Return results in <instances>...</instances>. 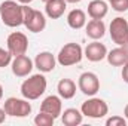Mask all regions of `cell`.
I'll use <instances>...</instances> for the list:
<instances>
[{
  "label": "cell",
  "instance_id": "cell-1",
  "mask_svg": "<svg viewBox=\"0 0 128 126\" xmlns=\"http://www.w3.org/2000/svg\"><path fill=\"white\" fill-rule=\"evenodd\" d=\"M0 18L4 25L8 27H20L24 24V10L22 4L14 0H4L0 4Z\"/></svg>",
  "mask_w": 128,
  "mask_h": 126
},
{
  "label": "cell",
  "instance_id": "cell-2",
  "mask_svg": "<svg viewBox=\"0 0 128 126\" xmlns=\"http://www.w3.org/2000/svg\"><path fill=\"white\" fill-rule=\"evenodd\" d=\"M46 86H48V82H46V77L43 74H33L28 79H26L21 85V95L28 99V101H33V99H37L40 98L42 95L45 94L46 91Z\"/></svg>",
  "mask_w": 128,
  "mask_h": 126
},
{
  "label": "cell",
  "instance_id": "cell-3",
  "mask_svg": "<svg viewBox=\"0 0 128 126\" xmlns=\"http://www.w3.org/2000/svg\"><path fill=\"white\" fill-rule=\"evenodd\" d=\"M84 58V49L78 43H67L60 49L57 55V63L63 67H70L79 64Z\"/></svg>",
  "mask_w": 128,
  "mask_h": 126
},
{
  "label": "cell",
  "instance_id": "cell-4",
  "mask_svg": "<svg viewBox=\"0 0 128 126\" xmlns=\"http://www.w3.org/2000/svg\"><path fill=\"white\" fill-rule=\"evenodd\" d=\"M24 10V24L26 28L32 33H40L46 27V18L40 10H36L33 7H28L27 4H22Z\"/></svg>",
  "mask_w": 128,
  "mask_h": 126
},
{
  "label": "cell",
  "instance_id": "cell-5",
  "mask_svg": "<svg viewBox=\"0 0 128 126\" xmlns=\"http://www.w3.org/2000/svg\"><path fill=\"white\" fill-rule=\"evenodd\" d=\"M3 108H4L6 114L12 116V117H27L32 113V104L26 98L20 99V98L10 96L4 101Z\"/></svg>",
  "mask_w": 128,
  "mask_h": 126
},
{
  "label": "cell",
  "instance_id": "cell-6",
  "mask_svg": "<svg viewBox=\"0 0 128 126\" xmlns=\"http://www.w3.org/2000/svg\"><path fill=\"white\" fill-rule=\"evenodd\" d=\"M80 111H82V114L86 116V117H91V119H101V117H104V116L109 113V105H107V102H104L103 99L91 96V98H88V99L82 104Z\"/></svg>",
  "mask_w": 128,
  "mask_h": 126
},
{
  "label": "cell",
  "instance_id": "cell-7",
  "mask_svg": "<svg viewBox=\"0 0 128 126\" xmlns=\"http://www.w3.org/2000/svg\"><path fill=\"white\" fill-rule=\"evenodd\" d=\"M110 37L113 40V43H116L118 46H125L128 43V22L127 19H124L122 16H116L115 19H112L110 27H109Z\"/></svg>",
  "mask_w": 128,
  "mask_h": 126
},
{
  "label": "cell",
  "instance_id": "cell-8",
  "mask_svg": "<svg viewBox=\"0 0 128 126\" xmlns=\"http://www.w3.org/2000/svg\"><path fill=\"white\" fill-rule=\"evenodd\" d=\"M8 45V51L10 52L12 57H18V55H24L28 49V39L24 33L14 31L8 36L6 40Z\"/></svg>",
  "mask_w": 128,
  "mask_h": 126
},
{
  "label": "cell",
  "instance_id": "cell-9",
  "mask_svg": "<svg viewBox=\"0 0 128 126\" xmlns=\"http://www.w3.org/2000/svg\"><path fill=\"white\" fill-rule=\"evenodd\" d=\"M78 88L84 95L94 96L100 91V79L97 77L96 73H91V71L82 73L78 80Z\"/></svg>",
  "mask_w": 128,
  "mask_h": 126
},
{
  "label": "cell",
  "instance_id": "cell-10",
  "mask_svg": "<svg viewBox=\"0 0 128 126\" xmlns=\"http://www.w3.org/2000/svg\"><path fill=\"white\" fill-rule=\"evenodd\" d=\"M34 63L24 54V55H18V57H14L12 63H10V68H12V73L16 76V77H27L30 73H32Z\"/></svg>",
  "mask_w": 128,
  "mask_h": 126
},
{
  "label": "cell",
  "instance_id": "cell-11",
  "mask_svg": "<svg viewBox=\"0 0 128 126\" xmlns=\"http://www.w3.org/2000/svg\"><path fill=\"white\" fill-rule=\"evenodd\" d=\"M106 55H107V48L103 43H100L98 40H94L92 43H88V46L84 51V57L91 63L103 61L106 58Z\"/></svg>",
  "mask_w": 128,
  "mask_h": 126
},
{
  "label": "cell",
  "instance_id": "cell-12",
  "mask_svg": "<svg viewBox=\"0 0 128 126\" xmlns=\"http://www.w3.org/2000/svg\"><path fill=\"white\" fill-rule=\"evenodd\" d=\"M40 111L51 114L54 119H57L58 116H61V113H63L61 96H55V95L46 96V98L42 101V104H40Z\"/></svg>",
  "mask_w": 128,
  "mask_h": 126
},
{
  "label": "cell",
  "instance_id": "cell-13",
  "mask_svg": "<svg viewBox=\"0 0 128 126\" xmlns=\"http://www.w3.org/2000/svg\"><path fill=\"white\" fill-rule=\"evenodd\" d=\"M55 65H57V58L48 51L39 52L34 58V67L40 73H51L55 68Z\"/></svg>",
  "mask_w": 128,
  "mask_h": 126
},
{
  "label": "cell",
  "instance_id": "cell-14",
  "mask_svg": "<svg viewBox=\"0 0 128 126\" xmlns=\"http://www.w3.org/2000/svg\"><path fill=\"white\" fill-rule=\"evenodd\" d=\"M45 12H46V16L51 18V19H58L61 18L66 12V7H67V1L66 0H51L48 3H45Z\"/></svg>",
  "mask_w": 128,
  "mask_h": 126
},
{
  "label": "cell",
  "instance_id": "cell-15",
  "mask_svg": "<svg viewBox=\"0 0 128 126\" xmlns=\"http://www.w3.org/2000/svg\"><path fill=\"white\" fill-rule=\"evenodd\" d=\"M106 58H107V63L112 67H122L124 64L128 63V51L122 46L115 48L110 52H107Z\"/></svg>",
  "mask_w": 128,
  "mask_h": 126
},
{
  "label": "cell",
  "instance_id": "cell-16",
  "mask_svg": "<svg viewBox=\"0 0 128 126\" xmlns=\"http://www.w3.org/2000/svg\"><path fill=\"white\" fill-rule=\"evenodd\" d=\"M67 24L73 30H80L86 25V13L82 9H73L67 15Z\"/></svg>",
  "mask_w": 128,
  "mask_h": 126
},
{
  "label": "cell",
  "instance_id": "cell-17",
  "mask_svg": "<svg viewBox=\"0 0 128 126\" xmlns=\"http://www.w3.org/2000/svg\"><path fill=\"white\" fill-rule=\"evenodd\" d=\"M109 6L104 0H92L88 3V15L91 19H103L107 15Z\"/></svg>",
  "mask_w": 128,
  "mask_h": 126
},
{
  "label": "cell",
  "instance_id": "cell-18",
  "mask_svg": "<svg viewBox=\"0 0 128 126\" xmlns=\"http://www.w3.org/2000/svg\"><path fill=\"white\" fill-rule=\"evenodd\" d=\"M85 27H86V36L92 40H100L106 34V25L103 19H91Z\"/></svg>",
  "mask_w": 128,
  "mask_h": 126
},
{
  "label": "cell",
  "instance_id": "cell-19",
  "mask_svg": "<svg viewBox=\"0 0 128 126\" xmlns=\"http://www.w3.org/2000/svg\"><path fill=\"white\" fill-rule=\"evenodd\" d=\"M57 91L63 99H72L76 95V83L72 79H61L57 85Z\"/></svg>",
  "mask_w": 128,
  "mask_h": 126
},
{
  "label": "cell",
  "instance_id": "cell-20",
  "mask_svg": "<svg viewBox=\"0 0 128 126\" xmlns=\"http://www.w3.org/2000/svg\"><path fill=\"white\" fill-rule=\"evenodd\" d=\"M84 114L82 111L76 110V108H67L64 110V113H61V120L66 126H78L82 123Z\"/></svg>",
  "mask_w": 128,
  "mask_h": 126
},
{
  "label": "cell",
  "instance_id": "cell-21",
  "mask_svg": "<svg viewBox=\"0 0 128 126\" xmlns=\"http://www.w3.org/2000/svg\"><path fill=\"white\" fill-rule=\"evenodd\" d=\"M54 117L51 116V114H48V113H43V111H40L36 117H34V123L37 126H52L54 125Z\"/></svg>",
  "mask_w": 128,
  "mask_h": 126
},
{
  "label": "cell",
  "instance_id": "cell-22",
  "mask_svg": "<svg viewBox=\"0 0 128 126\" xmlns=\"http://www.w3.org/2000/svg\"><path fill=\"white\" fill-rule=\"evenodd\" d=\"M112 4V9L116 12H127L128 10V0H109Z\"/></svg>",
  "mask_w": 128,
  "mask_h": 126
},
{
  "label": "cell",
  "instance_id": "cell-23",
  "mask_svg": "<svg viewBox=\"0 0 128 126\" xmlns=\"http://www.w3.org/2000/svg\"><path fill=\"white\" fill-rule=\"evenodd\" d=\"M12 63V55H10V52L6 49H3V48H0V68H3V67H8L9 64Z\"/></svg>",
  "mask_w": 128,
  "mask_h": 126
},
{
  "label": "cell",
  "instance_id": "cell-24",
  "mask_svg": "<svg viewBox=\"0 0 128 126\" xmlns=\"http://www.w3.org/2000/svg\"><path fill=\"white\" fill-rule=\"evenodd\" d=\"M127 120L121 116H112L106 120V126H125Z\"/></svg>",
  "mask_w": 128,
  "mask_h": 126
},
{
  "label": "cell",
  "instance_id": "cell-25",
  "mask_svg": "<svg viewBox=\"0 0 128 126\" xmlns=\"http://www.w3.org/2000/svg\"><path fill=\"white\" fill-rule=\"evenodd\" d=\"M122 79L125 83H128V63L122 65Z\"/></svg>",
  "mask_w": 128,
  "mask_h": 126
},
{
  "label": "cell",
  "instance_id": "cell-26",
  "mask_svg": "<svg viewBox=\"0 0 128 126\" xmlns=\"http://www.w3.org/2000/svg\"><path fill=\"white\" fill-rule=\"evenodd\" d=\"M6 116H8V114H6L4 108H0V125H2V123L6 120Z\"/></svg>",
  "mask_w": 128,
  "mask_h": 126
},
{
  "label": "cell",
  "instance_id": "cell-27",
  "mask_svg": "<svg viewBox=\"0 0 128 126\" xmlns=\"http://www.w3.org/2000/svg\"><path fill=\"white\" fill-rule=\"evenodd\" d=\"M18 1H20L21 4H28V3H32L33 0H18Z\"/></svg>",
  "mask_w": 128,
  "mask_h": 126
},
{
  "label": "cell",
  "instance_id": "cell-28",
  "mask_svg": "<svg viewBox=\"0 0 128 126\" xmlns=\"http://www.w3.org/2000/svg\"><path fill=\"white\" fill-rule=\"evenodd\" d=\"M124 114H125V117H127V120H128V104L125 105V108H124Z\"/></svg>",
  "mask_w": 128,
  "mask_h": 126
},
{
  "label": "cell",
  "instance_id": "cell-29",
  "mask_svg": "<svg viewBox=\"0 0 128 126\" xmlns=\"http://www.w3.org/2000/svg\"><path fill=\"white\" fill-rule=\"evenodd\" d=\"M66 1H67V3H79L80 0H66Z\"/></svg>",
  "mask_w": 128,
  "mask_h": 126
},
{
  "label": "cell",
  "instance_id": "cell-30",
  "mask_svg": "<svg viewBox=\"0 0 128 126\" xmlns=\"http://www.w3.org/2000/svg\"><path fill=\"white\" fill-rule=\"evenodd\" d=\"M2 96H3V86L0 85V99H2Z\"/></svg>",
  "mask_w": 128,
  "mask_h": 126
},
{
  "label": "cell",
  "instance_id": "cell-31",
  "mask_svg": "<svg viewBox=\"0 0 128 126\" xmlns=\"http://www.w3.org/2000/svg\"><path fill=\"white\" fill-rule=\"evenodd\" d=\"M42 1H45V3H48V1H51V0H42Z\"/></svg>",
  "mask_w": 128,
  "mask_h": 126
}]
</instances>
